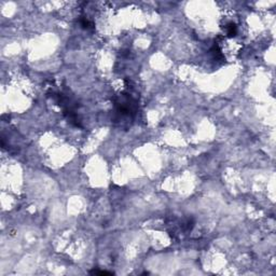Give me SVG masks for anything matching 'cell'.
Wrapping results in <instances>:
<instances>
[{
	"label": "cell",
	"instance_id": "6da1fadb",
	"mask_svg": "<svg viewBox=\"0 0 276 276\" xmlns=\"http://www.w3.org/2000/svg\"><path fill=\"white\" fill-rule=\"evenodd\" d=\"M225 30H227V35L229 37H235L237 34V26L234 23H229L225 26Z\"/></svg>",
	"mask_w": 276,
	"mask_h": 276
},
{
	"label": "cell",
	"instance_id": "7a4b0ae2",
	"mask_svg": "<svg viewBox=\"0 0 276 276\" xmlns=\"http://www.w3.org/2000/svg\"><path fill=\"white\" fill-rule=\"evenodd\" d=\"M80 24L84 29H92L94 28V24L91 21H88V18H81Z\"/></svg>",
	"mask_w": 276,
	"mask_h": 276
},
{
	"label": "cell",
	"instance_id": "3957f363",
	"mask_svg": "<svg viewBox=\"0 0 276 276\" xmlns=\"http://www.w3.org/2000/svg\"><path fill=\"white\" fill-rule=\"evenodd\" d=\"M93 274H101V275H110L111 273L109 272H105V271H93L92 272Z\"/></svg>",
	"mask_w": 276,
	"mask_h": 276
}]
</instances>
